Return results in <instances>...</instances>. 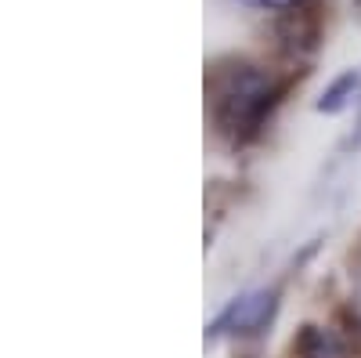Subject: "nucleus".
Here are the masks:
<instances>
[{
  "instance_id": "1",
  "label": "nucleus",
  "mask_w": 361,
  "mask_h": 358,
  "mask_svg": "<svg viewBox=\"0 0 361 358\" xmlns=\"http://www.w3.org/2000/svg\"><path fill=\"white\" fill-rule=\"evenodd\" d=\"M271 95L275 91H271V80L264 73H257L250 66L228 73L221 91H217V124L235 138L257 131L260 116L271 109V102H275Z\"/></svg>"
},
{
  "instance_id": "2",
  "label": "nucleus",
  "mask_w": 361,
  "mask_h": 358,
  "mask_svg": "<svg viewBox=\"0 0 361 358\" xmlns=\"http://www.w3.org/2000/svg\"><path fill=\"white\" fill-rule=\"evenodd\" d=\"M250 4H260V8H293L296 0H250Z\"/></svg>"
}]
</instances>
